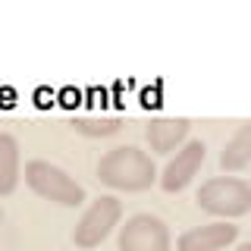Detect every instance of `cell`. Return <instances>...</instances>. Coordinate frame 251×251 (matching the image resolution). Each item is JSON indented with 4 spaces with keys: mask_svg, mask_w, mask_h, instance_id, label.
I'll return each instance as SVG.
<instances>
[{
    "mask_svg": "<svg viewBox=\"0 0 251 251\" xmlns=\"http://www.w3.org/2000/svg\"><path fill=\"white\" fill-rule=\"evenodd\" d=\"M98 179L110 188H120V192H145V188L154 185L157 167L145 151L126 145V148H113V151L100 157Z\"/></svg>",
    "mask_w": 251,
    "mask_h": 251,
    "instance_id": "1",
    "label": "cell"
},
{
    "mask_svg": "<svg viewBox=\"0 0 251 251\" xmlns=\"http://www.w3.org/2000/svg\"><path fill=\"white\" fill-rule=\"evenodd\" d=\"M25 185L38 198L44 201H53L60 207H78L85 201V188L69 176L66 170H60L57 163L50 160H28L25 163Z\"/></svg>",
    "mask_w": 251,
    "mask_h": 251,
    "instance_id": "2",
    "label": "cell"
},
{
    "mask_svg": "<svg viewBox=\"0 0 251 251\" xmlns=\"http://www.w3.org/2000/svg\"><path fill=\"white\" fill-rule=\"evenodd\" d=\"M198 207L214 217H245L251 210V182L235 176L207 179L198 188Z\"/></svg>",
    "mask_w": 251,
    "mask_h": 251,
    "instance_id": "3",
    "label": "cell"
},
{
    "mask_svg": "<svg viewBox=\"0 0 251 251\" xmlns=\"http://www.w3.org/2000/svg\"><path fill=\"white\" fill-rule=\"evenodd\" d=\"M120 220H123V201L104 195L82 214L78 226L73 229V242L78 248H98L113 232V226H120Z\"/></svg>",
    "mask_w": 251,
    "mask_h": 251,
    "instance_id": "4",
    "label": "cell"
},
{
    "mask_svg": "<svg viewBox=\"0 0 251 251\" xmlns=\"http://www.w3.org/2000/svg\"><path fill=\"white\" fill-rule=\"evenodd\" d=\"M120 251H173L170 229L154 214H135L120 229Z\"/></svg>",
    "mask_w": 251,
    "mask_h": 251,
    "instance_id": "5",
    "label": "cell"
},
{
    "mask_svg": "<svg viewBox=\"0 0 251 251\" xmlns=\"http://www.w3.org/2000/svg\"><path fill=\"white\" fill-rule=\"evenodd\" d=\"M204 154H207L204 141H188V145L179 148L176 157L167 163V170H163V176H160L163 192H182V188L198 176V170L204 163Z\"/></svg>",
    "mask_w": 251,
    "mask_h": 251,
    "instance_id": "6",
    "label": "cell"
},
{
    "mask_svg": "<svg viewBox=\"0 0 251 251\" xmlns=\"http://www.w3.org/2000/svg\"><path fill=\"white\" fill-rule=\"evenodd\" d=\"M235 235H239V226L232 223H207V226H195V229L182 232L176 248L179 251H220L229 242H235Z\"/></svg>",
    "mask_w": 251,
    "mask_h": 251,
    "instance_id": "7",
    "label": "cell"
},
{
    "mask_svg": "<svg viewBox=\"0 0 251 251\" xmlns=\"http://www.w3.org/2000/svg\"><path fill=\"white\" fill-rule=\"evenodd\" d=\"M188 129H192V120H185V116H157V120L148 123L145 135H148L151 151L170 154V151H176V145L188 135Z\"/></svg>",
    "mask_w": 251,
    "mask_h": 251,
    "instance_id": "8",
    "label": "cell"
},
{
    "mask_svg": "<svg viewBox=\"0 0 251 251\" xmlns=\"http://www.w3.org/2000/svg\"><path fill=\"white\" fill-rule=\"evenodd\" d=\"M248 163H251V120L235 129V135L226 141L223 154H220V167L229 170V173L245 170Z\"/></svg>",
    "mask_w": 251,
    "mask_h": 251,
    "instance_id": "9",
    "label": "cell"
},
{
    "mask_svg": "<svg viewBox=\"0 0 251 251\" xmlns=\"http://www.w3.org/2000/svg\"><path fill=\"white\" fill-rule=\"evenodd\" d=\"M19 185V141L0 132V195H13Z\"/></svg>",
    "mask_w": 251,
    "mask_h": 251,
    "instance_id": "10",
    "label": "cell"
},
{
    "mask_svg": "<svg viewBox=\"0 0 251 251\" xmlns=\"http://www.w3.org/2000/svg\"><path fill=\"white\" fill-rule=\"evenodd\" d=\"M123 120L120 116H75L73 120V129L78 135H88V138H107V135H116L123 129Z\"/></svg>",
    "mask_w": 251,
    "mask_h": 251,
    "instance_id": "11",
    "label": "cell"
},
{
    "mask_svg": "<svg viewBox=\"0 0 251 251\" xmlns=\"http://www.w3.org/2000/svg\"><path fill=\"white\" fill-rule=\"evenodd\" d=\"M235 251H251V242H245V245H239Z\"/></svg>",
    "mask_w": 251,
    "mask_h": 251,
    "instance_id": "12",
    "label": "cell"
},
{
    "mask_svg": "<svg viewBox=\"0 0 251 251\" xmlns=\"http://www.w3.org/2000/svg\"><path fill=\"white\" fill-rule=\"evenodd\" d=\"M0 220H3V214H0Z\"/></svg>",
    "mask_w": 251,
    "mask_h": 251,
    "instance_id": "13",
    "label": "cell"
}]
</instances>
